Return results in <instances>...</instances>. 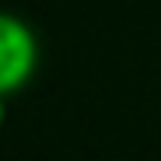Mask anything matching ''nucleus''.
Listing matches in <instances>:
<instances>
[{
  "mask_svg": "<svg viewBox=\"0 0 161 161\" xmlns=\"http://www.w3.org/2000/svg\"><path fill=\"white\" fill-rule=\"evenodd\" d=\"M40 63V43L26 20L0 10V96L20 92Z\"/></svg>",
  "mask_w": 161,
  "mask_h": 161,
  "instance_id": "nucleus-1",
  "label": "nucleus"
},
{
  "mask_svg": "<svg viewBox=\"0 0 161 161\" xmlns=\"http://www.w3.org/2000/svg\"><path fill=\"white\" fill-rule=\"evenodd\" d=\"M3 119H7V105H3V96H0V128H3Z\"/></svg>",
  "mask_w": 161,
  "mask_h": 161,
  "instance_id": "nucleus-2",
  "label": "nucleus"
}]
</instances>
